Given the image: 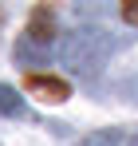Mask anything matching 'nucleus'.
<instances>
[{
  "mask_svg": "<svg viewBox=\"0 0 138 146\" xmlns=\"http://www.w3.org/2000/svg\"><path fill=\"white\" fill-rule=\"evenodd\" d=\"M111 51H115V40H111L103 28H75V32L63 36V44H59L63 63H67L75 75H83V79H91V75L103 71V63L111 59Z\"/></svg>",
  "mask_w": 138,
  "mask_h": 146,
  "instance_id": "1",
  "label": "nucleus"
},
{
  "mask_svg": "<svg viewBox=\"0 0 138 146\" xmlns=\"http://www.w3.org/2000/svg\"><path fill=\"white\" fill-rule=\"evenodd\" d=\"M51 40H55V16L47 8H36L32 12V24L24 28V36L16 40V63H47L51 59Z\"/></svg>",
  "mask_w": 138,
  "mask_h": 146,
  "instance_id": "2",
  "label": "nucleus"
},
{
  "mask_svg": "<svg viewBox=\"0 0 138 146\" xmlns=\"http://www.w3.org/2000/svg\"><path fill=\"white\" fill-rule=\"evenodd\" d=\"M28 87L40 91V99H47V103H63V99L71 95L67 83H63V79H51V75H28Z\"/></svg>",
  "mask_w": 138,
  "mask_h": 146,
  "instance_id": "3",
  "label": "nucleus"
},
{
  "mask_svg": "<svg viewBox=\"0 0 138 146\" xmlns=\"http://www.w3.org/2000/svg\"><path fill=\"white\" fill-rule=\"evenodd\" d=\"M0 115L4 119H24L28 115V103L16 87H8V83H0Z\"/></svg>",
  "mask_w": 138,
  "mask_h": 146,
  "instance_id": "4",
  "label": "nucleus"
},
{
  "mask_svg": "<svg viewBox=\"0 0 138 146\" xmlns=\"http://www.w3.org/2000/svg\"><path fill=\"white\" fill-rule=\"evenodd\" d=\"M83 146H118V130L115 126H111V130H95V134L83 138Z\"/></svg>",
  "mask_w": 138,
  "mask_h": 146,
  "instance_id": "5",
  "label": "nucleus"
},
{
  "mask_svg": "<svg viewBox=\"0 0 138 146\" xmlns=\"http://www.w3.org/2000/svg\"><path fill=\"white\" fill-rule=\"evenodd\" d=\"M122 16H126L130 24H138V4H126V8H122Z\"/></svg>",
  "mask_w": 138,
  "mask_h": 146,
  "instance_id": "6",
  "label": "nucleus"
},
{
  "mask_svg": "<svg viewBox=\"0 0 138 146\" xmlns=\"http://www.w3.org/2000/svg\"><path fill=\"white\" fill-rule=\"evenodd\" d=\"M126 146H138V138H130V142H126Z\"/></svg>",
  "mask_w": 138,
  "mask_h": 146,
  "instance_id": "7",
  "label": "nucleus"
}]
</instances>
